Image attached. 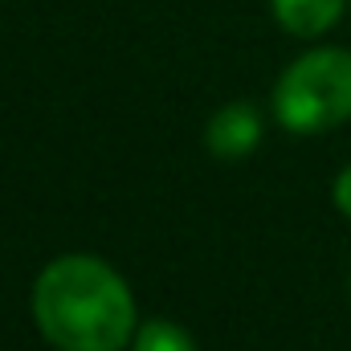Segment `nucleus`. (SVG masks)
Segmentation results:
<instances>
[{
  "label": "nucleus",
  "instance_id": "obj_3",
  "mask_svg": "<svg viewBox=\"0 0 351 351\" xmlns=\"http://www.w3.org/2000/svg\"><path fill=\"white\" fill-rule=\"evenodd\" d=\"M204 143L221 160H241V156H250L262 143V114L250 102H229V106H221L208 119Z\"/></svg>",
  "mask_w": 351,
  "mask_h": 351
},
{
  "label": "nucleus",
  "instance_id": "obj_5",
  "mask_svg": "<svg viewBox=\"0 0 351 351\" xmlns=\"http://www.w3.org/2000/svg\"><path fill=\"white\" fill-rule=\"evenodd\" d=\"M131 351H196V343L184 327H176L168 319H152V323L135 327Z\"/></svg>",
  "mask_w": 351,
  "mask_h": 351
},
{
  "label": "nucleus",
  "instance_id": "obj_6",
  "mask_svg": "<svg viewBox=\"0 0 351 351\" xmlns=\"http://www.w3.org/2000/svg\"><path fill=\"white\" fill-rule=\"evenodd\" d=\"M331 196H335V208H339L343 217H351V164H348L339 176H335V188H331Z\"/></svg>",
  "mask_w": 351,
  "mask_h": 351
},
{
  "label": "nucleus",
  "instance_id": "obj_1",
  "mask_svg": "<svg viewBox=\"0 0 351 351\" xmlns=\"http://www.w3.org/2000/svg\"><path fill=\"white\" fill-rule=\"evenodd\" d=\"M33 323L58 351H123L139 327L123 274L90 254H66L37 274Z\"/></svg>",
  "mask_w": 351,
  "mask_h": 351
},
{
  "label": "nucleus",
  "instance_id": "obj_2",
  "mask_svg": "<svg viewBox=\"0 0 351 351\" xmlns=\"http://www.w3.org/2000/svg\"><path fill=\"white\" fill-rule=\"evenodd\" d=\"M274 119L294 135H319L351 119V53L311 49L274 86Z\"/></svg>",
  "mask_w": 351,
  "mask_h": 351
},
{
  "label": "nucleus",
  "instance_id": "obj_4",
  "mask_svg": "<svg viewBox=\"0 0 351 351\" xmlns=\"http://www.w3.org/2000/svg\"><path fill=\"white\" fill-rule=\"evenodd\" d=\"M278 25L294 37H319L327 33L339 12H343V0H269Z\"/></svg>",
  "mask_w": 351,
  "mask_h": 351
}]
</instances>
